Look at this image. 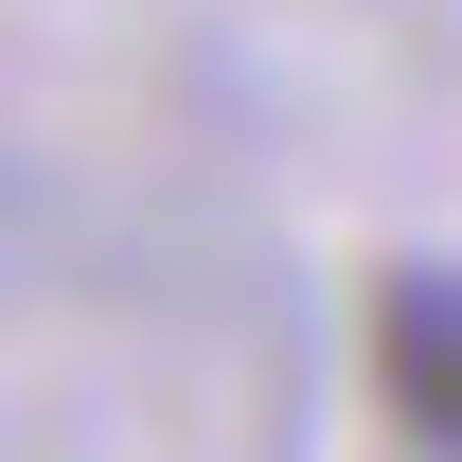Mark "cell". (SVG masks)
<instances>
[{
  "mask_svg": "<svg viewBox=\"0 0 462 462\" xmlns=\"http://www.w3.org/2000/svg\"><path fill=\"white\" fill-rule=\"evenodd\" d=\"M356 356H374V409L409 427V462H462V267H374Z\"/></svg>",
  "mask_w": 462,
  "mask_h": 462,
  "instance_id": "6da1fadb",
  "label": "cell"
}]
</instances>
